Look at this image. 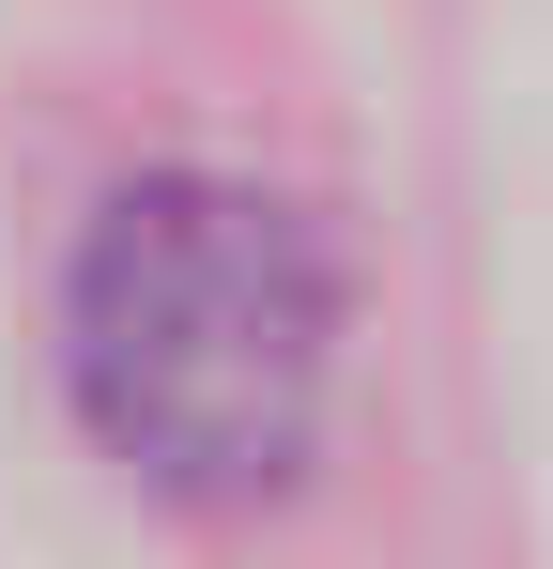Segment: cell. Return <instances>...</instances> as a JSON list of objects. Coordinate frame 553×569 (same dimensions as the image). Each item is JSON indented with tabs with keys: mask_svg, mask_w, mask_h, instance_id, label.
<instances>
[{
	"mask_svg": "<svg viewBox=\"0 0 553 569\" xmlns=\"http://www.w3.org/2000/svg\"><path fill=\"white\" fill-rule=\"evenodd\" d=\"M62 385L154 508H276L339 385L323 231L247 170H123L62 262Z\"/></svg>",
	"mask_w": 553,
	"mask_h": 569,
	"instance_id": "6da1fadb",
	"label": "cell"
}]
</instances>
